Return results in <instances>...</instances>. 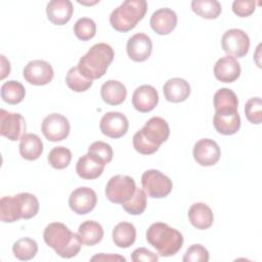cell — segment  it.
<instances>
[{
  "label": "cell",
  "mask_w": 262,
  "mask_h": 262,
  "mask_svg": "<svg viewBox=\"0 0 262 262\" xmlns=\"http://www.w3.org/2000/svg\"><path fill=\"white\" fill-rule=\"evenodd\" d=\"M43 238L47 246L52 248L61 258H73L81 250L82 243L78 233L72 232L68 226L60 222L48 224L43 232Z\"/></svg>",
  "instance_id": "1"
},
{
  "label": "cell",
  "mask_w": 262,
  "mask_h": 262,
  "mask_svg": "<svg viewBox=\"0 0 262 262\" xmlns=\"http://www.w3.org/2000/svg\"><path fill=\"white\" fill-rule=\"evenodd\" d=\"M115 56L114 49L106 43L94 44L78 63L79 72L88 79H99L106 73Z\"/></svg>",
  "instance_id": "2"
},
{
  "label": "cell",
  "mask_w": 262,
  "mask_h": 262,
  "mask_svg": "<svg viewBox=\"0 0 262 262\" xmlns=\"http://www.w3.org/2000/svg\"><path fill=\"white\" fill-rule=\"evenodd\" d=\"M146 241L160 256L170 257L177 254L183 245V235L177 229L163 222L152 223L146 230Z\"/></svg>",
  "instance_id": "3"
},
{
  "label": "cell",
  "mask_w": 262,
  "mask_h": 262,
  "mask_svg": "<svg viewBox=\"0 0 262 262\" xmlns=\"http://www.w3.org/2000/svg\"><path fill=\"white\" fill-rule=\"evenodd\" d=\"M146 11L145 0H126L112 11L110 23L118 32H129L144 17Z\"/></svg>",
  "instance_id": "4"
},
{
  "label": "cell",
  "mask_w": 262,
  "mask_h": 262,
  "mask_svg": "<svg viewBox=\"0 0 262 262\" xmlns=\"http://www.w3.org/2000/svg\"><path fill=\"white\" fill-rule=\"evenodd\" d=\"M136 188L132 177L119 174L113 176L106 183L105 195L112 203L124 204L133 196Z\"/></svg>",
  "instance_id": "5"
},
{
  "label": "cell",
  "mask_w": 262,
  "mask_h": 262,
  "mask_svg": "<svg viewBox=\"0 0 262 262\" xmlns=\"http://www.w3.org/2000/svg\"><path fill=\"white\" fill-rule=\"evenodd\" d=\"M141 184L145 193L154 199L167 196L173 187L172 180L156 169L147 170L142 174Z\"/></svg>",
  "instance_id": "6"
},
{
  "label": "cell",
  "mask_w": 262,
  "mask_h": 262,
  "mask_svg": "<svg viewBox=\"0 0 262 262\" xmlns=\"http://www.w3.org/2000/svg\"><path fill=\"white\" fill-rule=\"evenodd\" d=\"M221 45L228 55L243 57L249 52L250 38L243 30L230 29L223 34Z\"/></svg>",
  "instance_id": "7"
},
{
  "label": "cell",
  "mask_w": 262,
  "mask_h": 262,
  "mask_svg": "<svg viewBox=\"0 0 262 262\" xmlns=\"http://www.w3.org/2000/svg\"><path fill=\"white\" fill-rule=\"evenodd\" d=\"M70 122L69 120L57 113H53L44 118L41 130L45 138L49 141H61L66 139L70 134Z\"/></svg>",
  "instance_id": "8"
},
{
  "label": "cell",
  "mask_w": 262,
  "mask_h": 262,
  "mask_svg": "<svg viewBox=\"0 0 262 262\" xmlns=\"http://www.w3.org/2000/svg\"><path fill=\"white\" fill-rule=\"evenodd\" d=\"M26 120L18 113L0 110V133L11 141L20 140L25 135Z\"/></svg>",
  "instance_id": "9"
},
{
  "label": "cell",
  "mask_w": 262,
  "mask_h": 262,
  "mask_svg": "<svg viewBox=\"0 0 262 262\" xmlns=\"http://www.w3.org/2000/svg\"><path fill=\"white\" fill-rule=\"evenodd\" d=\"M138 132L150 145L159 149L160 145L169 138L170 128L163 118L152 117Z\"/></svg>",
  "instance_id": "10"
},
{
  "label": "cell",
  "mask_w": 262,
  "mask_h": 262,
  "mask_svg": "<svg viewBox=\"0 0 262 262\" xmlns=\"http://www.w3.org/2000/svg\"><path fill=\"white\" fill-rule=\"evenodd\" d=\"M23 76L28 83L35 86H43L52 81L54 72L49 62L41 59H35L25 66Z\"/></svg>",
  "instance_id": "11"
},
{
  "label": "cell",
  "mask_w": 262,
  "mask_h": 262,
  "mask_svg": "<svg viewBox=\"0 0 262 262\" xmlns=\"http://www.w3.org/2000/svg\"><path fill=\"white\" fill-rule=\"evenodd\" d=\"M96 192L87 186H81L72 191L69 198V206L71 210L78 215L90 213L96 206Z\"/></svg>",
  "instance_id": "12"
},
{
  "label": "cell",
  "mask_w": 262,
  "mask_h": 262,
  "mask_svg": "<svg viewBox=\"0 0 262 262\" xmlns=\"http://www.w3.org/2000/svg\"><path fill=\"white\" fill-rule=\"evenodd\" d=\"M100 131L107 137L120 138L124 136L129 128V122L125 115L120 112H108L104 114L99 124Z\"/></svg>",
  "instance_id": "13"
},
{
  "label": "cell",
  "mask_w": 262,
  "mask_h": 262,
  "mask_svg": "<svg viewBox=\"0 0 262 262\" xmlns=\"http://www.w3.org/2000/svg\"><path fill=\"white\" fill-rule=\"evenodd\" d=\"M193 159L204 167L215 165L221 156L220 147L216 141L210 138H203L196 141L193 146Z\"/></svg>",
  "instance_id": "14"
},
{
  "label": "cell",
  "mask_w": 262,
  "mask_h": 262,
  "mask_svg": "<svg viewBox=\"0 0 262 262\" xmlns=\"http://www.w3.org/2000/svg\"><path fill=\"white\" fill-rule=\"evenodd\" d=\"M126 50L132 60L145 61L152 51L151 39L144 33H137L128 39Z\"/></svg>",
  "instance_id": "15"
},
{
  "label": "cell",
  "mask_w": 262,
  "mask_h": 262,
  "mask_svg": "<svg viewBox=\"0 0 262 262\" xmlns=\"http://www.w3.org/2000/svg\"><path fill=\"white\" fill-rule=\"evenodd\" d=\"M159 102L157 89L151 85H141L137 87L132 95V104L140 113L152 111Z\"/></svg>",
  "instance_id": "16"
},
{
  "label": "cell",
  "mask_w": 262,
  "mask_h": 262,
  "mask_svg": "<svg viewBox=\"0 0 262 262\" xmlns=\"http://www.w3.org/2000/svg\"><path fill=\"white\" fill-rule=\"evenodd\" d=\"M149 24L157 34L168 35L177 26V14L170 8H160L151 14Z\"/></svg>",
  "instance_id": "17"
},
{
  "label": "cell",
  "mask_w": 262,
  "mask_h": 262,
  "mask_svg": "<svg viewBox=\"0 0 262 262\" xmlns=\"http://www.w3.org/2000/svg\"><path fill=\"white\" fill-rule=\"evenodd\" d=\"M241 75V66L235 57L225 55L219 58L214 66V76L223 83H231Z\"/></svg>",
  "instance_id": "18"
},
{
  "label": "cell",
  "mask_w": 262,
  "mask_h": 262,
  "mask_svg": "<svg viewBox=\"0 0 262 262\" xmlns=\"http://www.w3.org/2000/svg\"><path fill=\"white\" fill-rule=\"evenodd\" d=\"M0 218L5 223L24 219V205L20 193L12 196L6 195L0 200Z\"/></svg>",
  "instance_id": "19"
},
{
  "label": "cell",
  "mask_w": 262,
  "mask_h": 262,
  "mask_svg": "<svg viewBox=\"0 0 262 262\" xmlns=\"http://www.w3.org/2000/svg\"><path fill=\"white\" fill-rule=\"evenodd\" d=\"M105 164L102 163L94 155L87 152L82 156L76 164V172L82 179L93 180L98 178L103 170Z\"/></svg>",
  "instance_id": "20"
},
{
  "label": "cell",
  "mask_w": 262,
  "mask_h": 262,
  "mask_svg": "<svg viewBox=\"0 0 262 262\" xmlns=\"http://www.w3.org/2000/svg\"><path fill=\"white\" fill-rule=\"evenodd\" d=\"M74 7L70 0H51L46 6L48 19L56 26L67 24L73 15Z\"/></svg>",
  "instance_id": "21"
},
{
  "label": "cell",
  "mask_w": 262,
  "mask_h": 262,
  "mask_svg": "<svg viewBox=\"0 0 262 262\" xmlns=\"http://www.w3.org/2000/svg\"><path fill=\"white\" fill-rule=\"evenodd\" d=\"M165 98L170 102H182L190 94V86L188 82L181 78H172L163 86Z\"/></svg>",
  "instance_id": "22"
},
{
  "label": "cell",
  "mask_w": 262,
  "mask_h": 262,
  "mask_svg": "<svg viewBox=\"0 0 262 262\" xmlns=\"http://www.w3.org/2000/svg\"><path fill=\"white\" fill-rule=\"evenodd\" d=\"M188 219L193 227L200 230L209 228L214 221L211 208L205 203H195L188 210Z\"/></svg>",
  "instance_id": "23"
},
{
  "label": "cell",
  "mask_w": 262,
  "mask_h": 262,
  "mask_svg": "<svg viewBox=\"0 0 262 262\" xmlns=\"http://www.w3.org/2000/svg\"><path fill=\"white\" fill-rule=\"evenodd\" d=\"M215 113L225 115L237 112L238 100L236 94L229 88H220L213 98Z\"/></svg>",
  "instance_id": "24"
},
{
  "label": "cell",
  "mask_w": 262,
  "mask_h": 262,
  "mask_svg": "<svg viewBox=\"0 0 262 262\" xmlns=\"http://www.w3.org/2000/svg\"><path fill=\"white\" fill-rule=\"evenodd\" d=\"M100 95L105 103L119 105L125 101L127 89L123 83L117 80H107L101 86Z\"/></svg>",
  "instance_id": "25"
},
{
  "label": "cell",
  "mask_w": 262,
  "mask_h": 262,
  "mask_svg": "<svg viewBox=\"0 0 262 262\" xmlns=\"http://www.w3.org/2000/svg\"><path fill=\"white\" fill-rule=\"evenodd\" d=\"M19 154L27 161H35L43 152V142L40 137L34 133H27L20 138Z\"/></svg>",
  "instance_id": "26"
},
{
  "label": "cell",
  "mask_w": 262,
  "mask_h": 262,
  "mask_svg": "<svg viewBox=\"0 0 262 262\" xmlns=\"http://www.w3.org/2000/svg\"><path fill=\"white\" fill-rule=\"evenodd\" d=\"M77 233L83 245L94 246L101 242L103 237V228L98 222L87 220L80 224Z\"/></svg>",
  "instance_id": "27"
},
{
  "label": "cell",
  "mask_w": 262,
  "mask_h": 262,
  "mask_svg": "<svg viewBox=\"0 0 262 262\" xmlns=\"http://www.w3.org/2000/svg\"><path fill=\"white\" fill-rule=\"evenodd\" d=\"M213 125L216 131L223 135H233L241 128V117L238 113L233 114H217L213 117Z\"/></svg>",
  "instance_id": "28"
},
{
  "label": "cell",
  "mask_w": 262,
  "mask_h": 262,
  "mask_svg": "<svg viewBox=\"0 0 262 262\" xmlns=\"http://www.w3.org/2000/svg\"><path fill=\"white\" fill-rule=\"evenodd\" d=\"M136 239V229L132 223L120 222L113 229V242L122 249L131 247Z\"/></svg>",
  "instance_id": "29"
},
{
  "label": "cell",
  "mask_w": 262,
  "mask_h": 262,
  "mask_svg": "<svg viewBox=\"0 0 262 262\" xmlns=\"http://www.w3.org/2000/svg\"><path fill=\"white\" fill-rule=\"evenodd\" d=\"M192 11L207 19L217 18L221 13V4L217 0H193L190 3Z\"/></svg>",
  "instance_id": "30"
},
{
  "label": "cell",
  "mask_w": 262,
  "mask_h": 262,
  "mask_svg": "<svg viewBox=\"0 0 262 262\" xmlns=\"http://www.w3.org/2000/svg\"><path fill=\"white\" fill-rule=\"evenodd\" d=\"M26 90L24 85L14 80L5 82L1 86V97L8 104H17L25 98Z\"/></svg>",
  "instance_id": "31"
},
{
  "label": "cell",
  "mask_w": 262,
  "mask_h": 262,
  "mask_svg": "<svg viewBox=\"0 0 262 262\" xmlns=\"http://www.w3.org/2000/svg\"><path fill=\"white\" fill-rule=\"evenodd\" d=\"M12 252L18 260L28 261L33 259L38 252V244L30 237H21L12 246Z\"/></svg>",
  "instance_id": "32"
},
{
  "label": "cell",
  "mask_w": 262,
  "mask_h": 262,
  "mask_svg": "<svg viewBox=\"0 0 262 262\" xmlns=\"http://www.w3.org/2000/svg\"><path fill=\"white\" fill-rule=\"evenodd\" d=\"M66 82L68 87L75 92H84L88 90L93 84V80L83 76L79 72L78 67L71 68L68 71L66 76Z\"/></svg>",
  "instance_id": "33"
},
{
  "label": "cell",
  "mask_w": 262,
  "mask_h": 262,
  "mask_svg": "<svg viewBox=\"0 0 262 262\" xmlns=\"http://www.w3.org/2000/svg\"><path fill=\"white\" fill-rule=\"evenodd\" d=\"M72 160V151L64 146L53 147L48 155V162L52 168L61 170L67 168Z\"/></svg>",
  "instance_id": "34"
},
{
  "label": "cell",
  "mask_w": 262,
  "mask_h": 262,
  "mask_svg": "<svg viewBox=\"0 0 262 262\" xmlns=\"http://www.w3.org/2000/svg\"><path fill=\"white\" fill-rule=\"evenodd\" d=\"M123 209L130 215H140L146 208V193L142 188H136L133 196L122 204Z\"/></svg>",
  "instance_id": "35"
},
{
  "label": "cell",
  "mask_w": 262,
  "mask_h": 262,
  "mask_svg": "<svg viewBox=\"0 0 262 262\" xmlns=\"http://www.w3.org/2000/svg\"><path fill=\"white\" fill-rule=\"evenodd\" d=\"M74 34L78 39L88 41L96 34V24L89 17H81L74 25Z\"/></svg>",
  "instance_id": "36"
},
{
  "label": "cell",
  "mask_w": 262,
  "mask_h": 262,
  "mask_svg": "<svg viewBox=\"0 0 262 262\" xmlns=\"http://www.w3.org/2000/svg\"><path fill=\"white\" fill-rule=\"evenodd\" d=\"M247 120L252 124H260L262 121V100L260 97L250 98L245 105Z\"/></svg>",
  "instance_id": "37"
},
{
  "label": "cell",
  "mask_w": 262,
  "mask_h": 262,
  "mask_svg": "<svg viewBox=\"0 0 262 262\" xmlns=\"http://www.w3.org/2000/svg\"><path fill=\"white\" fill-rule=\"evenodd\" d=\"M209 252L208 250L200 245H191L185 252L182 261L183 262H208L209 261Z\"/></svg>",
  "instance_id": "38"
},
{
  "label": "cell",
  "mask_w": 262,
  "mask_h": 262,
  "mask_svg": "<svg viewBox=\"0 0 262 262\" xmlns=\"http://www.w3.org/2000/svg\"><path fill=\"white\" fill-rule=\"evenodd\" d=\"M88 152L94 155L105 165L108 164L113 159L112 146L103 141H95L88 147Z\"/></svg>",
  "instance_id": "39"
},
{
  "label": "cell",
  "mask_w": 262,
  "mask_h": 262,
  "mask_svg": "<svg viewBox=\"0 0 262 262\" xmlns=\"http://www.w3.org/2000/svg\"><path fill=\"white\" fill-rule=\"evenodd\" d=\"M256 8V2L253 0H235L232 3V11L239 17L251 15Z\"/></svg>",
  "instance_id": "40"
},
{
  "label": "cell",
  "mask_w": 262,
  "mask_h": 262,
  "mask_svg": "<svg viewBox=\"0 0 262 262\" xmlns=\"http://www.w3.org/2000/svg\"><path fill=\"white\" fill-rule=\"evenodd\" d=\"M133 146H134L136 151H138L139 154H142V155H151V154H155L158 150V148L150 145L140 135V133L138 131L133 136Z\"/></svg>",
  "instance_id": "41"
},
{
  "label": "cell",
  "mask_w": 262,
  "mask_h": 262,
  "mask_svg": "<svg viewBox=\"0 0 262 262\" xmlns=\"http://www.w3.org/2000/svg\"><path fill=\"white\" fill-rule=\"evenodd\" d=\"M131 259L134 262H157L159 257L145 248H138L132 252Z\"/></svg>",
  "instance_id": "42"
},
{
  "label": "cell",
  "mask_w": 262,
  "mask_h": 262,
  "mask_svg": "<svg viewBox=\"0 0 262 262\" xmlns=\"http://www.w3.org/2000/svg\"><path fill=\"white\" fill-rule=\"evenodd\" d=\"M91 261H126V259L118 254H104V253H100V254H96L94 255L91 259Z\"/></svg>",
  "instance_id": "43"
},
{
  "label": "cell",
  "mask_w": 262,
  "mask_h": 262,
  "mask_svg": "<svg viewBox=\"0 0 262 262\" xmlns=\"http://www.w3.org/2000/svg\"><path fill=\"white\" fill-rule=\"evenodd\" d=\"M0 57H1V76H0V79L3 80L10 73V62L6 59V57L3 54H1Z\"/></svg>",
  "instance_id": "44"
}]
</instances>
